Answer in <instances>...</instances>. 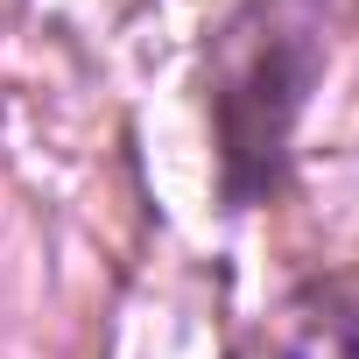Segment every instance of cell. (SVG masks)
Listing matches in <instances>:
<instances>
[{"mask_svg":"<svg viewBox=\"0 0 359 359\" xmlns=\"http://www.w3.org/2000/svg\"><path fill=\"white\" fill-rule=\"evenodd\" d=\"M233 359H359V338H352V324L331 310V303H289V310H275Z\"/></svg>","mask_w":359,"mask_h":359,"instance_id":"cell-1","label":"cell"}]
</instances>
